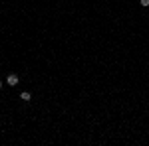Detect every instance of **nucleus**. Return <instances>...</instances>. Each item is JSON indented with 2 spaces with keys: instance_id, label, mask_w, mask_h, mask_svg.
Here are the masks:
<instances>
[{
  "instance_id": "obj_1",
  "label": "nucleus",
  "mask_w": 149,
  "mask_h": 146,
  "mask_svg": "<svg viewBox=\"0 0 149 146\" xmlns=\"http://www.w3.org/2000/svg\"><path fill=\"white\" fill-rule=\"evenodd\" d=\"M6 83H8L10 87H14V85H18V75H16V73H12V75H8V79H6Z\"/></svg>"
},
{
  "instance_id": "obj_4",
  "label": "nucleus",
  "mask_w": 149,
  "mask_h": 146,
  "mask_svg": "<svg viewBox=\"0 0 149 146\" xmlns=\"http://www.w3.org/2000/svg\"><path fill=\"white\" fill-rule=\"evenodd\" d=\"M0 89H2V81H0Z\"/></svg>"
},
{
  "instance_id": "obj_3",
  "label": "nucleus",
  "mask_w": 149,
  "mask_h": 146,
  "mask_svg": "<svg viewBox=\"0 0 149 146\" xmlns=\"http://www.w3.org/2000/svg\"><path fill=\"white\" fill-rule=\"evenodd\" d=\"M139 4L141 6H149V0H139Z\"/></svg>"
},
{
  "instance_id": "obj_2",
  "label": "nucleus",
  "mask_w": 149,
  "mask_h": 146,
  "mask_svg": "<svg viewBox=\"0 0 149 146\" xmlns=\"http://www.w3.org/2000/svg\"><path fill=\"white\" fill-rule=\"evenodd\" d=\"M20 99H22V101H30V99H32V95H30L28 91H24V93H20Z\"/></svg>"
}]
</instances>
